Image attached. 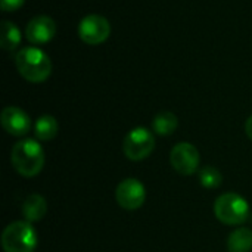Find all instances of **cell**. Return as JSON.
<instances>
[{
  "instance_id": "cell-1",
  "label": "cell",
  "mask_w": 252,
  "mask_h": 252,
  "mask_svg": "<svg viewBox=\"0 0 252 252\" xmlns=\"http://www.w3.org/2000/svg\"><path fill=\"white\" fill-rule=\"evenodd\" d=\"M44 151L34 139L19 140L10 152V162L13 168L24 177L37 176L44 167Z\"/></svg>"
},
{
  "instance_id": "cell-2",
  "label": "cell",
  "mask_w": 252,
  "mask_h": 252,
  "mask_svg": "<svg viewBox=\"0 0 252 252\" xmlns=\"http://www.w3.org/2000/svg\"><path fill=\"white\" fill-rule=\"evenodd\" d=\"M18 72L30 83H43L52 72L50 58L38 47H24L15 58Z\"/></svg>"
},
{
  "instance_id": "cell-3",
  "label": "cell",
  "mask_w": 252,
  "mask_h": 252,
  "mask_svg": "<svg viewBox=\"0 0 252 252\" xmlns=\"http://www.w3.org/2000/svg\"><path fill=\"white\" fill-rule=\"evenodd\" d=\"M4 252H34L37 248V233L28 221H13L1 233Z\"/></svg>"
},
{
  "instance_id": "cell-4",
  "label": "cell",
  "mask_w": 252,
  "mask_h": 252,
  "mask_svg": "<svg viewBox=\"0 0 252 252\" xmlns=\"http://www.w3.org/2000/svg\"><path fill=\"white\" fill-rule=\"evenodd\" d=\"M214 214L223 224H242L248 220L250 204L241 195L235 192H227L217 198L214 204Z\"/></svg>"
},
{
  "instance_id": "cell-5",
  "label": "cell",
  "mask_w": 252,
  "mask_h": 252,
  "mask_svg": "<svg viewBox=\"0 0 252 252\" xmlns=\"http://www.w3.org/2000/svg\"><path fill=\"white\" fill-rule=\"evenodd\" d=\"M155 148L154 134L145 127H136L130 130L124 139L123 151L131 161H142L148 158Z\"/></svg>"
},
{
  "instance_id": "cell-6",
  "label": "cell",
  "mask_w": 252,
  "mask_h": 252,
  "mask_svg": "<svg viewBox=\"0 0 252 252\" xmlns=\"http://www.w3.org/2000/svg\"><path fill=\"white\" fill-rule=\"evenodd\" d=\"M111 34L109 21L100 15H87L78 24V37L86 44H100Z\"/></svg>"
},
{
  "instance_id": "cell-7",
  "label": "cell",
  "mask_w": 252,
  "mask_h": 252,
  "mask_svg": "<svg viewBox=\"0 0 252 252\" xmlns=\"http://www.w3.org/2000/svg\"><path fill=\"white\" fill-rule=\"evenodd\" d=\"M115 199L121 208L133 211L145 204L146 189L137 179H124L115 189Z\"/></svg>"
},
{
  "instance_id": "cell-8",
  "label": "cell",
  "mask_w": 252,
  "mask_h": 252,
  "mask_svg": "<svg viewBox=\"0 0 252 252\" xmlns=\"http://www.w3.org/2000/svg\"><path fill=\"white\" fill-rule=\"evenodd\" d=\"M199 158L198 149L188 142L177 143L170 154V162L173 168L182 176H190L196 173L199 167Z\"/></svg>"
},
{
  "instance_id": "cell-9",
  "label": "cell",
  "mask_w": 252,
  "mask_h": 252,
  "mask_svg": "<svg viewBox=\"0 0 252 252\" xmlns=\"http://www.w3.org/2000/svg\"><path fill=\"white\" fill-rule=\"evenodd\" d=\"M56 34V24L50 16L38 15L32 18L27 28H25V37L32 44H46L49 43Z\"/></svg>"
},
{
  "instance_id": "cell-10",
  "label": "cell",
  "mask_w": 252,
  "mask_h": 252,
  "mask_svg": "<svg viewBox=\"0 0 252 252\" xmlns=\"http://www.w3.org/2000/svg\"><path fill=\"white\" fill-rule=\"evenodd\" d=\"M0 121H1L3 128L9 134L16 136V137L25 136L31 128V120L28 114L18 106H6L1 111Z\"/></svg>"
},
{
  "instance_id": "cell-11",
  "label": "cell",
  "mask_w": 252,
  "mask_h": 252,
  "mask_svg": "<svg viewBox=\"0 0 252 252\" xmlns=\"http://www.w3.org/2000/svg\"><path fill=\"white\" fill-rule=\"evenodd\" d=\"M21 213H22L25 221L37 223V221H40L46 216V213H47V202H46V199L41 195L31 193V195H28L24 199Z\"/></svg>"
},
{
  "instance_id": "cell-12",
  "label": "cell",
  "mask_w": 252,
  "mask_h": 252,
  "mask_svg": "<svg viewBox=\"0 0 252 252\" xmlns=\"http://www.w3.org/2000/svg\"><path fill=\"white\" fill-rule=\"evenodd\" d=\"M177 127H179V118L176 114L170 111H161L152 120V128L159 136H170L176 131Z\"/></svg>"
},
{
  "instance_id": "cell-13",
  "label": "cell",
  "mask_w": 252,
  "mask_h": 252,
  "mask_svg": "<svg viewBox=\"0 0 252 252\" xmlns=\"http://www.w3.org/2000/svg\"><path fill=\"white\" fill-rule=\"evenodd\" d=\"M229 252H251L252 250V230L247 227L236 229L230 233L227 239Z\"/></svg>"
},
{
  "instance_id": "cell-14",
  "label": "cell",
  "mask_w": 252,
  "mask_h": 252,
  "mask_svg": "<svg viewBox=\"0 0 252 252\" xmlns=\"http://www.w3.org/2000/svg\"><path fill=\"white\" fill-rule=\"evenodd\" d=\"M58 130H59V124L56 118L47 114L41 115L34 124V134L38 140H43V142L52 140L58 134Z\"/></svg>"
},
{
  "instance_id": "cell-15",
  "label": "cell",
  "mask_w": 252,
  "mask_h": 252,
  "mask_svg": "<svg viewBox=\"0 0 252 252\" xmlns=\"http://www.w3.org/2000/svg\"><path fill=\"white\" fill-rule=\"evenodd\" d=\"M0 41H1V47L4 50H7V52L15 50L21 43V31H19V28L10 21H3L1 22Z\"/></svg>"
},
{
  "instance_id": "cell-16",
  "label": "cell",
  "mask_w": 252,
  "mask_h": 252,
  "mask_svg": "<svg viewBox=\"0 0 252 252\" xmlns=\"http://www.w3.org/2000/svg\"><path fill=\"white\" fill-rule=\"evenodd\" d=\"M199 182L207 189H217L223 182V176L216 167L207 165L199 171Z\"/></svg>"
},
{
  "instance_id": "cell-17",
  "label": "cell",
  "mask_w": 252,
  "mask_h": 252,
  "mask_svg": "<svg viewBox=\"0 0 252 252\" xmlns=\"http://www.w3.org/2000/svg\"><path fill=\"white\" fill-rule=\"evenodd\" d=\"M24 3H25V0H0V7L4 12H15Z\"/></svg>"
},
{
  "instance_id": "cell-18",
  "label": "cell",
  "mask_w": 252,
  "mask_h": 252,
  "mask_svg": "<svg viewBox=\"0 0 252 252\" xmlns=\"http://www.w3.org/2000/svg\"><path fill=\"white\" fill-rule=\"evenodd\" d=\"M245 131H247V136L252 140V115L247 120V123H245Z\"/></svg>"
}]
</instances>
